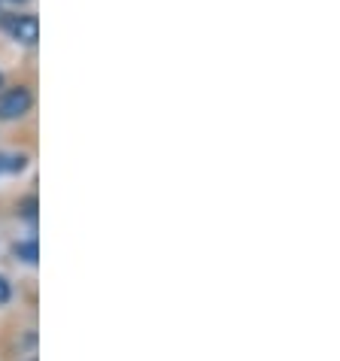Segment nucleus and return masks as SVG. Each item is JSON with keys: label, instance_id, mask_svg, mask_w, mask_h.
<instances>
[{"label": "nucleus", "instance_id": "obj_4", "mask_svg": "<svg viewBox=\"0 0 340 361\" xmlns=\"http://www.w3.org/2000/svg\"><path fill=\"white\" fill-rule=\"evenodd\" d=\"M16 255L25 258L28 264H34V262H37V243H34V240H31V243H18V246H16Z\"/></svg>", "mask_w": 340, "mask_h": 361}, {"label": "nucleus", "instance_id": "obj_2", "mask_svg": "<svg viewBox=\"0 0 340 361\" xmlns=\"http://www.w3.org/2000/svg\"><path fill=\"white\" fill-rule=\"evenodd\" d=\"M6 31L13 34L18 43L34 46L37 37H40V22H37V16H9L6 18Z\"/></svg>", "mask_w": 340, "mask_h": 361}, {"label": "nucleus", "instance_id": "obj_5", "mask_svg": "<svg viewBox=\"0 0 340 361\" xmlns=\"http://www.w3.org/2000/svg\"><path fill=\"white\" fill-rule=\"evenodd\" d=\"M9 295H13V288H9V283H6L4 276H0V304H6Z\"/></svg>", "mask_w": 340, "mask_h": 361}, {"label": "nucleus", "instance_id": "obj_1", "mask_svg": "<svg viewBox=\"0 0 340 361\" xmlns=\"http://www.w3.org/2000/svg\"><path fill=\"white\" fill-rule=\"evenodd\" d=\"M34 97L28 88H6V92H0V118L4 122H13V118H22L28 109H31Z\"/></svg>", "mask_w": 340, "mask_h": 361}, {"label": "nucleus", "instance_id": "obj_6", "mask_svg": "<svg viewBox=\"0 0 340 361\" xmlns=\"http://www.w3.org/2000/svg\"><path fill=\"white\" fill-rule=\"evenodd\" d=\"M9 4H22V0H9Z\"/></svg>", "mask_w": 340, "mask_h": 361}, {"label": "nucleus", "instance_id": "obj_7", "mask_svg": "<svg viewBox=\"0 0 340 361\" xmlns=\"http://www.w3.org/2000/svg\"><path fill=\"white\" fill-rule=\"evenodd\" d=\"M0 82H4V79H0Z\"/></svg>", "mask_w": 340, "mask_h": 361}, {"label": "nucleus", "instance_id": "obj_3", "mask_svg": "<svg viewBox=\"0 0 340 361\" xmlns=\"http://www.w3.org/2000/svg\"><path fill=\"white\" fill-rule=\"evenodd\" d=\"M25 167V155H0V173H18Z\"/></svg>", "mask_w": 340, "mask_h": 361}]
</instances>
